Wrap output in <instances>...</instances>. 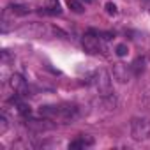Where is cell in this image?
<instances>
[{"instance_id":"9a60e30c","label":"cell","mask_w":150,"mask_h":150,"mask_svg":"<svg viewBox=\"0 0 150 150\" xmlns=\"http://www.w3.org/2000/svg\"><path fill=\"white\" fill-rule=\"evenodd\" d=\"M18 113L20 115H28L30 113V106L28 104H23V103H18Z\"/></svg>"},{"instance_id":"7a4b0ae2","label":"cell","mask_w":150,"mask_h":150,"mask_svg":"<svg viewBox=\"0 0 150 150\" xmlns=\"http://www.w3.org/2000/svg\"><path fill=\"white\" fill-rule=\"evenodd\" d=\"M94 85L97 88V92L104 97L111 96V76H110V72L106 69H99L96 72V76H94Z\"/></svg>"},{"instance_id":"ac0fdd59","label":"cell","mask_w":150,"mask_h":150,"mask_svg":"<svg viewBox=\"0 0 150 150\" xmlns=\"http://www.w3.org/2000/svg\"><path fill=\"white\" fill-rule=\"evenodd\" d=\"M83 2H85V4H92V2H94V0H83Z\"/></svg>"},{"instance_id":"2e32d148","label":"cell","mask_w":150,"mask_h":150,"mask_svg":"<svg viewBox=\"0 0 150 150\" xmlns=\"http://www.w3.org/2000/svg\"><path fill=\"white\" fill-rule=\"evenodd\" d=\"M106 13H108L110 16H115V14L118 13V11H117V6H115L113 2H108V4H106Z\"/></svg>"},{"instance_id":"52a82bcc","label":"cell","mask_w":150,"mask_h":150,"mask_svg":"<svg viewBox=\"0 0 150 150\" xmlns=\"http://www.w3.org/2000/svg\"><path fill=\"white\" fill-rule=\"evenodd\" d=\"M27 127L34 132H42V131H50L53 129V124H50V118H44V120H27Z\"/></svg>"},{"instance_id":"ba28073f","label":"cell","mask_w":150,"mask_h":150,"mask_svg":"<svg viewBox=\"0 0 150 150\" xmlns=\"http://www.w3.org/2000/svg\"><path fill=\"white\" fill-rule=\"evenodd\" d=\"M94 145V138H90V136H78L74 141H71L69 143V148L71 150H74V148H85V146H92Z\"/></svg>"},{"instance_id":"5bb4252c","label":"cell","mask_w":150,"mask_h":150,"mask_svg":"<svg viewBox=\"0 0 150 150\" xmlns=\"http://www.w3.org/2000/svg\"><path fill=\"white\" fill-rule=\"evenodd\" d=\"M127 53H129L127 44H118V46H117V55H118V57H125Z\"/></svg>"},{"instance_id":"7c38bea8","label":"cell","mask_w":150,"mask_h":150,"mask_svg":"<svg viewBox=\"0 0 150 150\" xmlns=\"http://www.w3.org/2000/svg\"><path fill=\"white\" fill-rule=\"evenodd\" d=\"M9 11H11L14 16H25V14L30 13V9H28L27 6H21V4H13V6L9 7Z\"/></svg>"},{"instance_id":"6da1fadb","label":"cell","mask_w":150,"mask_h":150,"mask_svg":"<svg viewBox=\"0 0 150 150\" xmlns=\"http://www.w3.org/2000/svg\"><path fill=\"white\" fill-rule=\"evenodd\" d=\"M131 136L138 141L148 139L150 138V118L145 117H136L131 120Z\"/></svg>"},{"instance_id":"277c9868","label":"cell","mask_w":150,"mask_h":150,"mask_svg":"<svg viewBox=\"0 0 150 150\" xmlns=\"http://www.w3.org/2000/svg\"><path fill=\"white\" fill-rule=\"evenodd\" d=\"M44 32H46V27L41 23H28L20 28V34H23L27 37H42Z\"/></svg>"},{"instance_id":"9c48e42d","label":"cell","mask_w":150,"mask_h":150,"mask_svg":"<svg viewBox=\"0 0 150 150\" xmlns=\"http://www.w3.org/2000/svg\"><path fill=\"white\" fill-rule=\"evenodd\" d=\"M39 113L44 118H60V106H41Z\"/></svg>"},{"instance_id":"8fae6325","label":"cell","mask_w":150,"mask_h":150,"mask_svg":"<svg viewBox=\"0 0 150 150\" xmlns=\"http://www.w3.org/2000/svg\"><path fill=\"white\" fill-rule=\"evenodd\" d=\"M131 71H132V74H134V76H139V74L145 71V58H143V57H138V58L132 62V65H131Z\"/></svg>"},{"instance_id":"3957f363","label":"cell","mask_w":150,"mask_h":150,"mask_svg":"<svg viewBox=\"0 0 150 150\" xmlns=\"http://www.w3.org/2000/svg\"><path fill=\"white\" fill-rule=\"evenodd\" d=\"M83 50L87 51V53H90V55H96V53H99V51H103V44H101V37L97 35H92V32L90 34H85L83 35Z\"/></svg>"},{"instance_id":"30bf717a","label":"cell","mask_w":150,"mask_h":150,"mask_svg":"<svg viewBox=\"0 0 150 150\" xmlns=\"http://www.w3.org/2000/svg\"><path fill=\"white\" fill-rule=\"evenodd\" d=\"M42 13H46L50 16H58L62 13L60 2H58V0H46V6H44V11Z\"/></svg>"},{"instance_id":"4fadbf2b","label":"cell","mask_w":150,"mask_h":150,"mask_svg":"<svg viewBox=\"0 0 150 150\" xmlns=\"http://www.w3.org/2000/svg\"><path fill=\"white\" fill-rule=\"evenodd\" d=\"M65 4H67V7L72 11V13H83L85 9H83V4L80 2V0H65Z\"/></svg>"},{"instance_id":"5b68a950","label":"cell","mask_w":150,"mask_h":150,"mask_svg":"<svg viewBox=\"0 0 150 150\" xmlns=\"http://www.w3.org/2000/svg\"><path fill=\"white\" fill-rule=\"evenodd\" d=\"M9 83H11V88L14 92H18L20 96H28V85H27V81L21 74H13Z\"/></svg>"},{"instance_id":"e0dca14e","label":"cell","mask_w":150,"mask_h":150,"mask_svg":"<svg viewBox=\"0 0 150 150\" xmlns=\"http://www.w3.org/2000/svg\"><path fill=\"white\" fill-rule=\"evenodd\" d=\"M6 131H7V118L2 115L0 117V134H6Z\"/></svg>"},{"instance_id":"8992f818","label":"cell","mask_w":150,"mask_h":150,"mask_svg":"<svg viewBox=\"0 0 150 150\" xmlns=\"http://www.w3.org/2000/svg\"><path fill=\"white\" fill-rule=\"evenodd\" d=\"M131 74H132V71H131V67H127L125 64H115V65H113V76H115V80H118L120 83H127V81L131 80Z\"/></svg>"}]
</instances>
